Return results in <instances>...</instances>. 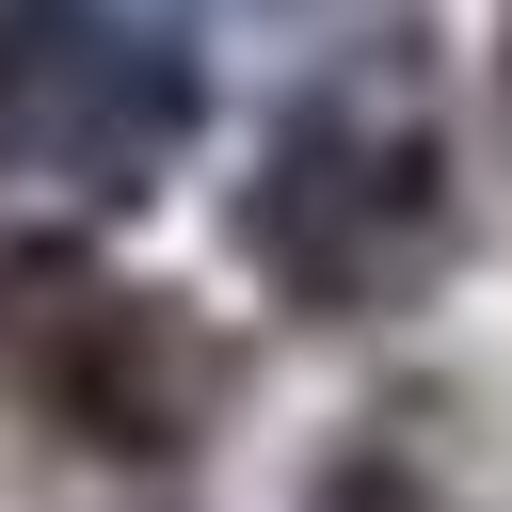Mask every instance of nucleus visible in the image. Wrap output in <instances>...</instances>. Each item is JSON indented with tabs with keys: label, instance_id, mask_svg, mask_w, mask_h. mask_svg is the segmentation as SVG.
<instances>
[{
	"label": "nucleus",
	"instance_id": "f257e3e1",
	"mask_svg": "<svg viewBox=\"0 0 512 512\" xmlns=\"http://www.w3.org/2000/svg\"><path fill=\"white\" fill-rule=\"evenodd\" d=\"M240 240L304 320H384L448 272V128H432L416 48L368 32L288 96V128L240 192Z\"/></svg>",
	"mask_w": 512,
	"mask_h": 512
},
{
	"label": "nucleus",
	"instance_id": "f03ea898",
	"mask_svg": "<svg viewBox=\"0 0 512 512\" xmlns=\"http://www.w3.org/2000/svg\"><path fill=\"white\" fill-rule=\"evenodd\" d=\"M0 128L80 192H144L192 128V64L144 0H32L0 16Z\"/></svg>",
	"mask_w": 512,
	"mask_h": 512
},
{
	"label": "nucleus",
	"instance_id": "7ed1b4c3",
	"mask_svg": "<svg viewBox=\"0 0 512 512\" xmlns=\"http://www.w3.org/2000/svg\"><path fill=\"white\" fill-rule=\"evenodd\" d=\"M16 368L80 448H192V416L224 400V352L192 320H160L144 288H32Z\"/></svg>",
	"mask_w": 512,
	"mask_h": 512
},
{
	"label": "nucleus",
	"instance_id": "20e7f679",
	"mask_svg": "<svg viewBox=\"0 0 512 512\" xmlns=\"http://www.w3.org/2000/svg\"><path fill=\"white\" fill-rule=\"evenodd\" d=\"M320 512H464L448 480H416V464H384V448H352L336 480H320Z\"/></svg>",
	"mask_w": 512,
	"mask_h": 512
}]
</instances>
